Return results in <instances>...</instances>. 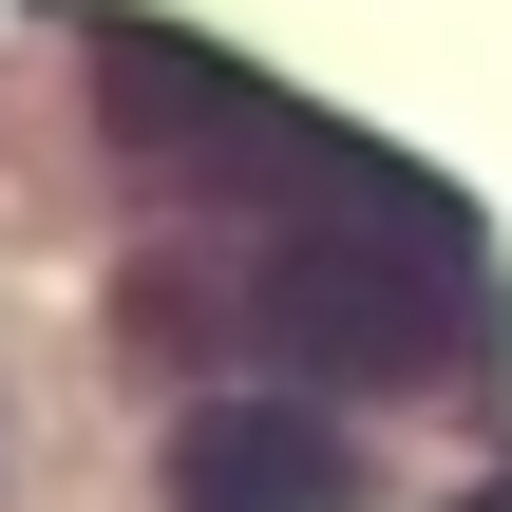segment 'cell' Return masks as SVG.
I'll return each instance as SVG.
<instances>
[{"instance_id":"1","label":"cell","mask_w":512,"mask_h":512,"mask_svg":"<svg viewBox=\"0 0 512 512\" xmlns=\"http://www.w3.org/2000/svg\"><path fill=\"white\" fill-rule=\"evenodd\" d=\"M228 323L247 361H304V380H456L494 342V266L475 228L399 171L361 209H285V228H228L209 266H133V342H190Z\"/></svg>"},{"instance_id":"2","label":"cell","mask_w":512,"mask_h":512,"mask_svg":"<svg viewBox=\"0 0 512 512\" xmlns=\"http://www.w3.org/2000/svg\"><path fill=\"white\" fill-rule=\"evenodd\" d=\"M95 114H114V152H133L152 190H190V209H228V228H285V209H361V190H399V152L285 114L266 76H228V57H190V38H95Z\"/></svg>"},{"instance_id":"3","label":"cell","mask_w":512,"mask_h":512,"mask_svg":"<svg viewBox=\"0 0 512 512\" xmlns=\"http://www.w3.org/2000/svg\"><path fill=\"white\" fill-rule=\"evenodd\" d=\"M171 512H361V456H342V418H323V399L228 380V399H190V418H171Z\"/></svg>"}]
</instances>
